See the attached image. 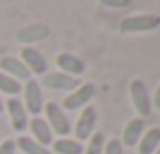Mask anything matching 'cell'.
I'll list each match as a JSON object with an SVG mask.
<instances>
[{"label": "cell", "mask_w": 160, "mask_h": 154, "mask_svg": "<svg viewBox=\"0 0 160 154\" xmlns=\"http://www.w3.org/2000/svg\"><path fill=\"white\" fill-rule=\"evenodd\" d=\"M14 142H16V148H20L24 154H51L49 148L41 146L39 142H35V140L28 138V136H18Z\"/></svg>", "instance_id": "cell-17"}, {"label": "cell", "mask_w": 160, "mask_h": 154, "mask_svg": "<svg viewBox=\"0 0 160 154\" xmlns=\"http://www.w3.org/2000/svg\"><path fill=\"white\" fill-rule=\"evenodd\" d=\"M103 154H124V146L118 138L106 140V146H103Z\"/></svg>", "instance_id": "cell-20"}, {"label": "cell", "mask_w": 160, "mask_h": 154, "mask_svg": "<svg viewBox=\"0 0 160 154\" xmlns=\"http://www.w3.org/2000/svg\"><path fill=\"white\" fill-rule=\"evenodd\" d=\"M22 63L27 65V69L31 71V75H41L43 77L47 73V59L41 55V51H37L35 47H22L20 51Z\"/></svg>", "instance_id": "cell-9"}, {"label": "cell", "mask_w": 160, "mask_h": 154, "mask_svg": "<svg viewBox=\"0 0 160 154\" xmlns=\"http://www.w3.org/2000/svg\"><path fill=\"white\" fill-rule=\"evenodd\" d=\"M154 154H160V146H158V150H156V152H154Z\"/></svg>", "instance_id": "cell-25"}, {"label": "cell", "mask_w": 160, "mask_h": 154, "mask_svg": "<svg viewBox=\"0 0 160 154\" xmlns=\"http://www.w3.org/2000/svg\"><path fill=\"white\" fill-rule=\"evenodd\" d=\"M103 146H106V136L102 132H93L87 140V146L83 148V154H103Z\"/></svg>", "instance_id": "cell-18"}, {"label": "cell", "mask_w": 160, "mask_h": 154, "mask_svg": "<svg viewBox=\"0 0 160 154\" xmlns=\"http://www.w3.org/2000/svg\"><path fill=\"white\" fill-rule=\"evenodd\" d=\"M160 27V16L158 14H134L128 16L120 22L122 32H148Z\"/></svg>", "instance_id": "cell-1"}, {"label": "cell", "mask_w": 160, "mask_h": 154, "mask_svg": "<svg viewBox=\"0 0 160 154\" xmlns=\"http://www.w3.org/2000/svg\"><path fill=\"white\" fill-rule=\"evenodd\" d=\"M49 27L47 24H28L16 31V41H18L22 47H31L32 43H41L49 37Z\"/></svg>", "instance_id": "cell-7"}, {"label": "cell", "mask_w": 160, "mask_h": 154, "mask_svg": "<svg viewBox=\"0 0 160 154\" xmlns=\"http://www.w3.org/2000/svg\"><path fill=\"white\" fill-rule=\"evenodd\" d=\"M4 112V102H2V97H0V114Z\"/></svg>", "instance_id": "cell-24"}, {"label": "cell", "mask_w": 160, "mask_h": 154, "mask_svg": "<svg viewBox=\"0 0 160 154\" xmlns=\"http://www.w3.org/2000/svg\"><path fill=\"white\" fill-rule=\"evenodd\" d=\"M6 110H8V116H10V124L16 132H24L28 128V114L24 110L22 102L18 99H8L6 102Z\"/></svg>", "instance_id": "cell-11"}, {"label": "cell", "mask_w": 160, "mask_h": 154, "mask_svg": "<svg viewBox=\"0 0 160 154\" xmlns=\"http://www.w3.org/2000/svg\"><path fill=\"white\" fill-rule=\"evenodd\" d=\"M0 91H2V93H8V95H18L20 91H22V85H20V81H16V79H12L10 75L0 71Z\"/></svg>", "instance_id": "cell-19"}, {"label": "cell", "mask_w": 160, "mask_h": 154, "mask_svg": "<svg viewBox=\"0 0 160 154\" xmlns=\"http://www.w3.org/2000/svg\"><path fill=\"white\" fill-rule=\"evenodd\" d=\"M142 132H144V120L142 118L132 120V122L126 126L124 134H122V140H120L122 146H128V148L138 146V142H140V138H142Z\"/></svg>", "instance_id": "cell-14"}, {"label": "cell", "mask_w": 160, "mask_h": 154, "mask_svg": "<svg viewBox=\"0 0 160 154\" xmlns=\"http://www.w3.org/2000/svg\"><path fill=\"white\" fill-rule=\"evenodd\" d=\"M99 2L108 8H128L132 4V0H99Z\"/></svg>", "instance_id": "cell-21"}, {"label": "cell", "mask_w": 160, "mask_h": 154, "mask_svg": "<svg viewBox=\"0 0 160 154\" xmlns=\"http://www.w3.org/2000/svg\"><path fill=\"white\" fill-rule=\"evenodd\" d=\"M0 69H2V73L10 75L12 79H16V81H28V79H31V71H28L27 65L20 59H16V57H10V55L2 57V59H0Z\"/></svg>", "instance_id": "cell-10"}, {"label": "cell", "mask_w": 160, "mask_h": 154, "mask_svg": "<svg viewBox=\"0 0 160 154\" xmlns=\"http://www.w3.org/2000/svg\"><path fill=\"white\" fill-rule=\"evenodd\" d=\"M0 154H16V142L14 140H2L0 142Z\"/></svg>", "instance_id": "cell-22"}, {"label": "cell", "mask_w": 160, "mask_h": 154, "mask_svg": "<svg viewBox=\"0 0 160 154\" xmlns=\"http://www.w3.org/2000/svg\"><path fill=\"white\" fill-rule=\"evenodd\" d=\"M24 110L31 116H39L45 107V99H43V89H41V83L37 79H28L27 85H24Z\"/></svg>", "instance_id": "cell-4"}, {"label": "cell", "mask_w": 160, "mask_h": 154, "mask_svg": "<svg viewBox=\"0 0 160 154\" xmlns=\"http://www.w3.org/2000/svg\"><path fill=\"white\" fill-rule=\"evenodd\" d=\"M45 114H47V124H49L53 134H59V138H65L71 132V124H69L65 112L61 110L59 103H55V102L47 103L45 106Z\"/></svg>", "instance_id": "cell-3"}, {"label": "cell", "mask_w": 160, "mask_h": 154, "mask_svg": "<svg viewBox=\"0 0 160 154\" xmlns=\"http://www.w3.org/2000/svg\"><path fill=\"white\" fill-rule=\"evenodd\" d=\"M160 146V128H150L138 142V154H154Z\"/></svg>", "instance_id": "cell-15"}, {"label": "cell", "mask_w": 160, "mask_h": 154, "mask_svg": "<svg viewBox=\"0 0 160 154\" xmlns=\"http://www.w3.org/2000/svg\"><path fill=\"white\" fill-rule=\"evenodd\" d=\"M95 122H98V112H95L93 106H85L81 110L77 118V124H75V140L77 142H85V140L91 138L93 134Z\"/></svg>", "instance_id": "cell-5"}, {"label": "cell", "mask_w": 160, "mask_h": 154, "mask_svg": "<svg viewBox=\"0 0 160 154\" xmlns=\"http://www.w3.org/2000/svg\"><path fill=\"white\" fill-rule=\"evenodd\" d=\"M83 144L71 138H59L53 142V150L57 154H83Z\"/></svg>", "instance_id": "cell-16"}, {"label": "cell", "mask_w": 160, "mask_h": 154, "mask_svg": "<svg viewBox=\"0 0 160 154\" xmlns=\"http://www.w3.org/2000/svg\"><path fill=\"white\" fill-rule=\"evenodd\" d=\"M57 65L61 67V73H67L71 77H81L85 73V63L79 57L71 55V53H59L57 55Z\"/></svg>", "instance_id": "cell-12"}, {"label": "cell", "mask_w": 160, "mask_h": 154, "mask_svg": "<svg viewBox=\"0 0 160 154\" xmlns=\"http://www.w3.org/2000/svg\"><path fill=\"white\" fill-rule=\"evenodd\" d=\"M41 83H43L45 87H49V89H57V91H73V89H77V87H79L77 85V83H79L77 77H71V75L61 73V71L45 73Z\"/></svg>", "instance_id": "cell-8"}, {"label": "cell", "mask_w": 160, "mask_h": 154, "mask_svg": "<svg viewBox=\"0 0 160 154\" xmlns=\"http://www.w3.org/2000/svg\"><path fill=\"white\" fill-rule=\"evenodd\" d=\"M130 97H132L134 110L138 112V116H142V120L152 114V99H150L148 89H146L142 79H134L130 83Z\"/></svg>", "instance_id": "cell-2"}, {"label": "cell", "mask_w": 160, "mask_h": 154, "mask_svg": "<svg viewBox=\"0 0 160 154\" xmlns=\"http://www.w3.org/2000/svg\"><path fill=\"white\" fill-rule=\"evenodd\" d=\"M152 107H156V110H160V85H158L156 93H154V102H152Z\"/></svg>", "instance_id": "cell-23"}, {"label": "cell", "mask_w": 160, "mask_h": 154, "mask_svg": "<svg viewBox=\"0 0 160 154\" xmlns=\"http://www.w3.org/2000/svg\"><path fill=\"white\" fill-rule=\"evenodd\" d=\"M93 95H95V87L91 83H83L77 89H73V93H69L63 99V110H79V107L89 106Z\"/></svg>", "instance_id": "cell-6"}, {"label": "cell", "mask_w": 160, "mask_h": 154, "mask_svg": "<svg viewBox=\"0 0 160 154\" xmlns=\"http://www.w3.org/2000/svg\"><path fill=\"white\" fill-rule=\"evenodd\" d=\"M31 132H32V140L39 142L41 146L47 148L49 144H53V132H51V128H49L47 120L39 118V116L32 118L31 120Z\"/></svg>", "instance_id": "cell-13"}]
</instances>
